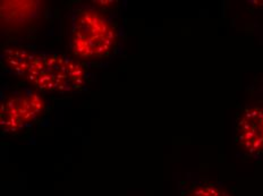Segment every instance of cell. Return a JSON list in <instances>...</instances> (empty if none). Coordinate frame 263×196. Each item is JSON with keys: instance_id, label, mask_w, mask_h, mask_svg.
<instances>
[{"instance_id": "1", "label": "cell", "mask_w": 263, "mask_h": 196, "mask_svg": "<svg viewBox=\"0 0 263 196\" xmlns=\"http://www.w3.org/2000/svg\"><path fill=\"white\" fill-rule=\"evenodd\" d=\"M2 62L8 72L42 91L68 93L83 88L86 81L84 67L63 53L8 47Z\"/></svg>"}, {"instance_id": "2", "label": "cell", "mask_w": 263, "mask_h": 196, "mask_svg": "<svg viewBox=\"0 0 263 196\" xmlns=\"http://www.w3.org/2000/svg\"><path fill=\"white\" fill-rule=\"evenodd\" d=\"M70 50L78 58H100L111 51L116 30L99 10L81 6L70 14Z\"/></svg>"}, {"instance_id": "3", "label": "cell", "mask_w": 263, "mask_h": 196, "mask_svg": "<svg viewBox=\"0 0 263 196\" xmlns=\"http://www.w3.org/2000/svg\"><path fill=\"white\" fill-rule=\"evenodd\" d=\"M46 103L30 88L16 89L3 96L0 105V127L5 134H15L30 126L39 118Z\"/></svg>"}, {"instance_id": "4", "label": "cell", "mask_w": 263, "mask_h": 196, "mask_svg": "<svg viewBox=\"0 0 263 196\" xmlns=\"http://www.w3.org/2000/svg\"><path fill=\"white\" fill-rule=\"evenodd\" d=\"M237 142L250 154L263 151V108H248L240 116L236 128Z\"/></svg>"}, {"instance_id": "5", "label": "cell", "mask_w": 263, "mask_h": 196, "mask_svg": "<svg viewBox=\"0 0 263 196\" xmlns=\"http://www.w3.org/2000/svg\"><path fill=\"white\" fill-rule=\"evenodd\" d=\"M2 23L6 26L30 24L41 14V3L35 0H6L0 6Z\"/></svg>"}, {"instance_id": "6", "label": "cell", "mask_w": 263, "mask_h": 196, "mask_svg": "<svg viewBox=\"0 0 263 196\" xmlns=\"http://www.w3.org/2000/svg\"><path fill=\"white\" fill-rule=\"evenodd\" d=\"M184 196H232L226 190L213 184H199Z\"/></svg>"}]
</instances>
